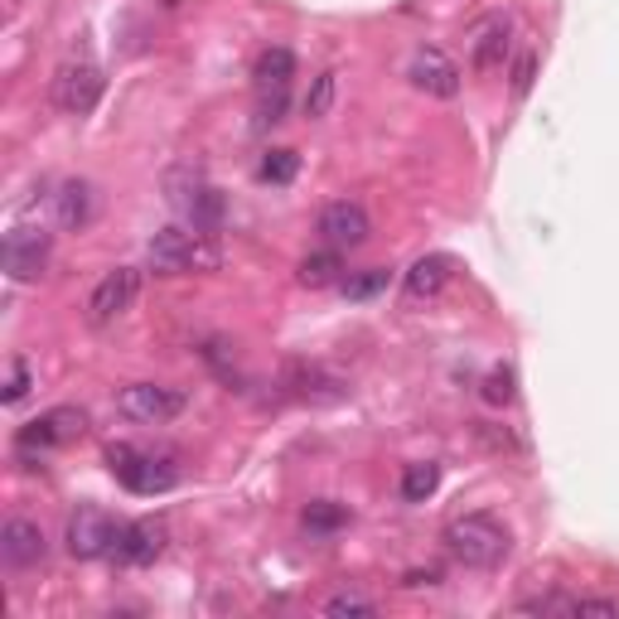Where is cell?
Listing matches in <instances>:
<instances>
[{"mask_svg":"<svg viewBox=\"0 0 619 619\" xmlns=\"http://www.w3.org/2000/svg\"><path fill=\"white\" fill-rule=\"evenodd\" d=\"M146 257H151V267L155 271H165V276H184V271H218V243L208 233L199 228H161L151 237V247H146Z\"/></svg>","mask_w":619,"mask_h":619,"instance_id":"obj_1","label":"cell"},{"mask_svg":"<svg viewBox=\"0 0 619 619\" xmlns=\"http://www.w3.org/2000/svg\"><path fill=\"white\" fill-rule=\"evenodd\" d=\"M445 551L465 566H498L513 551V537L489 513H470V518H455L445 528Z\"/></svg>","mask_w":619,"mask_h":619,"instance_id":"obj_2","label":"cell"},{"mask_svg":"<svg viewBox=\"0 0 619 619\" xmlns=\"http://www.w3.org/2000/svg\"><path fill=\"white\" fill-rule=\"evenodd\" d=\"M165 194H169V208L199 233H214L223 214H228V199H223L218 184L204 179V169H175L165 179Z\"/></svg>","mask_w":619,"mask_h":619,"instance_id":"obj_3","label":"cell"},{"mask_svg":"<svg viewBox=\"0 0 619 619\" xmlns=\"http://www.w3.org/2000/svg\"><path fill=\"white\" fill-rule=\"evenodd\" d=\"M107 465L131 494H165L179 484V470L169 465V460H155L146 451H136V445H112Z\"/></svg>","mask_w":619,"mask_h":619,"instance_id":"obj_4","label":"cell"},{"mask_svg":"<svg viewBox=\"0 0 619 619\" xmlns=\"http://www.w3.org/2000/svg\"><path fill=\"white\" fill-rule=\"evenodd\" d=\"M136 296H141V271H136V267H116V271H107L97 286H92V296H87V320H92V324L122 320V314L136 306Z\"/></svg>","mask_w":619,"mask_h":619,"instance_id":"obj_5","label":"cell"},{"mask_svg":"<svg viewBox=\"0 0 619 619\" xmlns=\"http://www.w3.org/2000/svg\"><path fill=\"white\" fill-rule=\"evenodd\" d=\"M116 406L131 416V421H146V426H165L184 412V392L179 388H165V383H131L122 388Z\"/></svg>","mask_w":619,"mask_h":619,"instance_id":"obj_6","label":"cell"},{"mask_svg":"<svg viewBox=\"0 0 619 619\" xmlns=\"http://www.w3.org/2000/svg\"><path fill=\"white\" fill-rule=\"evenodd\" d=\"M87 431V412L83 406H54V412L34 416L30 426H20L16 445L20 451H49V445H69Z\"/></svg>","mask_w":619,"mask_h":619,"instance_id":"obj_7","label":"cell"},{"mask_svg":"<svg viewBox=\"0 0 619 619\" xmlns=\"http://www.w3.org/2000/svg\"><path fill=\"white\" fill-rule=\"evenodd\" d=\"M116 537H122V523H112L102 508H78L69 518V551L73 557H83V561L112 557Z\"/></svg>","mask_w":619,"mask_h":619,"instance_id":"obj_8","label":"cell"},{"mask_svg":"<svg viewBox=\"0 0 619 619\" xmlns=\"http://www.w3.org/2000/svg\"><path fill=\"white\" fill-rule=\"evenodd\" d=\"M49 267V233L44 228H16L6 237V276L10 281H39Z\"/></svg>","mask_w":619,"mask_h":619,"instance_id":"obj_9","label":"cell"},{"mask_svg":"<svg viewBox=\"0 0 619 619\" xmlns=\"http://www.w3.org/2000/svg\"><path fill=\"white\" fill-rule=\"evenodd\" d=\"M97 97H102V73L92 69V63H63L59 78H54V102L59 107L83 116V112L97 107Z\"/></svg>","mask_w":619,"mask_h":619,"instance_id":"obj_10","label":"cell"},{"mask_svg":"<svg viewBox=\"0 0 619 619\" xmlns=\"http://www.w3.org/2000/svg\"><path fill=\"white\" fill-rule=\"evenodd\" d=\"M406 78H412V87H421L426 97H455L460 92V69L451 54H441V49H416L412 63H406Z\"/></svg>","mask_w":619,"mask_h":619,"instance_id":"obj_11","label":"cell"},{"mask_svg":"<svg viewBox=\"0 0 619 619\" xmlns=\"http://www.w3.org/2000/svg\"><path fill=\"white\" fill-rule=\"evenodd\" d=\"M368 233H373V223H368L363 214V204H349V199H339V204H329L324 214H320V237L329 247H363L368 243Z\"/></svg>","mask_w":619,"mask_h":619,"instance_id":"obj_12","label":"cell"},{"mask_svg":"<svg viewBox=\"0 0 619 619\" xmlns=\"http://www.w3.org/2000/svg\"><path fill=\"white\" fill-rule=\"evenodd\" d=\"M44 528L30 518H6V528H0V557H6V566H39L44 561Z\"/></svg>","mask_w":619,"mask_h":619,"instance_id":"obj_13","label":"cell"},{"mask_svg":"<svg viewBox=\"0 0 619 619\" xmlns=\"http://www.w3.org/2000/svg\"><path fill=\"white\" fill-rule=\"evenodd\" d=\"M161 551H165V523L141 518V523H122V537H116L112 557L126 566H151Z\"/></svg>","mask_w":619,"mask_h":619,"instance_id":"obj_14","label":"cell"},{"mask_svg":"<svg viewBox=\"0 0 619 619\" xmlns=\"http://www.w3.org/2000/svg\"><path fill=\"white\" fill-rule=\"evenodd\" d=\"M451 281V257H416L412 267H406V276H402V286H406V300H431L441 291V286Z\"/></svg>","mask_w":619,"mask_h":619,"instance_id":"obj_15","label":"cell"},{"mask_svg":"<svg viewBox=\"0 0 619 619\" xmlns=\"http://www.w3.org/2000/svg\"><path fill=\"white\" fill-rule=\"evenodd\" d=\"M291 78H296V54L291 49H261V59H257V69H252V83L257 92H286L291 87Z\"/></svg>","mask_w":619,"mask_h":619,"instance_id":"obj_16","label":"cell"},{"mask_svg":"<svg viewBox=\"0 0 619 619\" xmlns=\"http://www.w3.org/2000/svg\"><path fill=\"white\" fill-rule=\"evenodd\" d=\"M54 208H59V223H63V228H87V223H92V184L69 179V184H63V189L54 194Z\"/></svg>","mask_w":619,"mask_h":619,"instance_id":"obj_17","label":"cell"},{"mask_svg":"<svg viewBox=\"0 0 619 619\" xmlns=\"http://www.w3.org/2000/svg\"><path fill=\"white\" fill-rule=\"evenodd\" d=\"M508 54V20L494 16L479 24V34H474V69H498Z\"/></svg>","mask_w":619,"mask_h":619,"instance_id":"obj_18","label":"cell"},{"mask_svg":"<svg viewBox=\"0 0 619 619\" xmlns=\"http://www.w3.org/2000/svg\"><path fill=\"white\" fill-rule=\"evenodd\" d=\"M296 392L310 402H339L344 398V383L339 378H329L324 368H296Z\"/></svg>","mask_w":619,"mask_h":619,"instance_id":"obj_19","label":"cell"},{"mask_svg":"<svg viewBox=\"0 0 619 619\" xmlns=\"http://www.w3.org/2000/svg\"><path fill=\"white\" fill-rule=\"evenodd\" d=\"M339 271H344V261H339V247H329V252H314V257L300 261V281L314 286V291H320V286H339V281H344Z\"/></svg>","mask_w":619,"mask_h":619,"instance_id":"obj_20","label":"cell"},{"mask_svg":"<svg viewBox=\"0 0 619 619\" xmlns=\"http://www.w3.org/2000/svg\"><path fill=\"white\" fill-rule=\"evenodd\" d=\"M441 489V465H406V474H402V498L406 504H426L431 494Z\"/></svg>","mask_w":619,"mask_h":619,"instance_id":"obj_21","label":"cell"},{"mask_svg":"<svg viewBox=\"0 0 619 619\" xmlns=\"http://www.w3.org/2000/svg\"><path fill=\"white\" fill-rule=\"evenodd\" d=\"M344 296L349 300H373V296H383L388 286H392V271L388 267H368V271H359V276H344Z\"/></svg>","mask_w":619,"mask_h":619,"instance_id":"obj_22","label":"cell"},{"mask_svg":"<svg viewBox=\"0 0 619 619\" xmlns=\"http://www.w3.org/2000/svg\"><path fill=\"white\" fill-rule=\"evenodd\" d=\"M306 528L320 533V537L349 528V508H344V504H329V498H324V504H310V508H306Z\"/></svg>","mask_w":619,"mask_h":619,"instance_id":"obj_23","label":"cell"},{"mask_svg":"<svg viewBox=\"0 0 619 619\" xmlns=\"http://www.w3.org/2000/svg\"><path fill=\"white\" fill-rule=\"evenodd\" d=\"M296 169H300L296 151H267V161H261V179H267V184H291Z\"/></svg>","mask_w":619,"mask_h":619,"instance_id":"obj_24","label":"cell"},{"mask_svg":"<svg viewBox=\"0 0 619 619\" xmlns=\"http://www.w3.org/2000/svg\"><path fill=\"white\" fill-rule=\"evenodd\" d=\"M334 73H320L314 78V87L306 92V116L310 122H320V116H329V107H334Z\"/></svg>","mask_w":619,"mask_h":619,"instance_id":"obj_25","label":"cell"},{"mask_svg":"<svg viewBox=\"0 0 619 619\" xmlns=\"http://www.w3.org/2000/svg\"><path fill=\"white\" fill-rule=\"evenodd\" d=\"M324 615H378V600H368L359 596V590H339V596H329L324 600Z\"/></svg>","mask_w":619,"mask_h":619,"instance_id":"obj_26","label":"cell"},{"mask_svg":"<svg viewBox=\"0 0 619 619\" xmlns=\"http://www.w3.org/2000/svg\"><path fill=\"white\" fill-rule=\"evenodd\" d=\"M30 383H34L30 363H16V368H10V378H6V392H0V402H6V406L24 402V398H30Z\"/></svg>","mask_w":619,"mask_h":619,"instance_id":"obj_27","label":"cell"},{"mask_svg":"<svg viewBox=\"0 0 619 619\" xmlns=\"http://www.w3.org/2000/svg\"><path fill=\"white\" fill-rule=\"evenodd\" d=\"M484 402H494V406L513 402V368H494V373L484 378Z\"/></svg>","mask_w":619,"mask_h":619,"instance_id":"obj_28","label":"cell"},{"mask_svg":"<svg viewBox=\"0 0 619 619\" xmlns=\"http://www.w3.org/2000/svg\"><path fill=\"white\" fill-rule=\"evenodd\" d=\"M261 107H257V126H276L286 112V92H257Z\"/></svg>","mask_w":619,"mask_h":619,"instance_id":"obj_29","label":"cell"},{"mask_svg":"<svg viewBox=\"0 0 619 619\" xmlns=\"http://www.w3.org/2000/svg\"><path fill=\"white\" fill-rule=\"evenodd\" d=\"M533 73H537V59L533 54H523L518 63H513V92H518V97L533 87Z\"/></svg>","mask_w":619,"mask_h":619,"instance_id":"obj_30","label":"cell"},{"mask_svg":"<svg viewBox=\"0 0 619 619\" xmlns=\"http://www.w3.org/2000/svg\"><path fill=\"white\" fill-rule=\"evenodd\" d=\"M406 586H441V571H406Z\"/></svg>","mask_w":619,"mask_h":619,"instance_id":"obj_31","label":"cell"}]
</instances>
